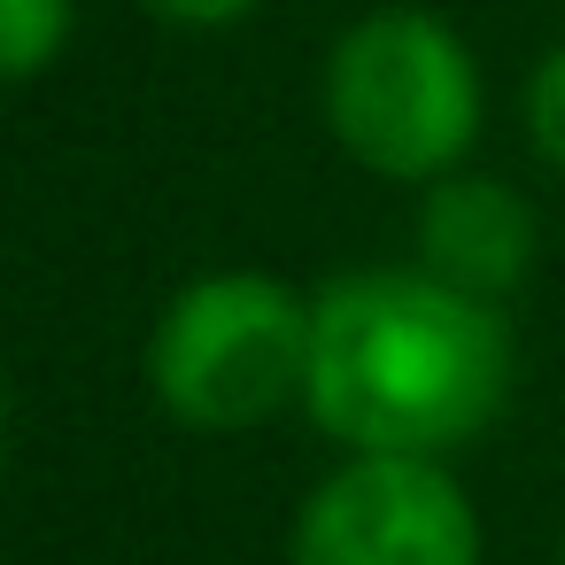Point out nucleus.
<instances>
[{
	"instance_id": "obj_1",
	"label": "nucleus",
	"mask_w": 565,
	"mask_h": 565,
	"mask_svg": "<svg viewBox=\"0 0 565 565\" xmlns=\"http://www.w3.org/2000/svg\"><path fill=\"white\" fill-rule=\"evenodd\" d=\"M519 380L503 302L434 279L426 264H364L310 295L302 411L349 457H457Z\"/></svg>"
},
{
	"instance_id": "obj_2",
	"label": "nucleus",
	"mask_w": 565,
	"mask_h": 565,
	"mask_svg": "<svg viewBox=\"0 0 565 565\" xmlns=\"http://www.w3.org/2000/svg\"><path fill=\"white\" fill-rule=\"evenodd\" d=\"M318 102L333 148L387 186H434L465 171L488 117V86L465 32L441 24L434 9H411V0L364 9L326 47Z\"/></svg>"
},
{
	"instance_id": "obj_3",
	"label": "nucleus",
	"mask_w": 565,
	"mask_h": 565,
	"mask_svg": "<svg viewBox=\"0 0 565 565\" xmlns=\"http://www.w3.org/2000/svg\"><path fill=\"white\" fill-rule=\"evenodd\" d=\"M148 395L186 434H256L310 387V295L279 271H202L148 326Z\"/></svg>"
},
{
	"instance_id": "obj_4",
	"label": "nucleus",
	"mask_w": 565,
	"mask_h": 565,
	"mask_svg": "<svg viewBox=\"0 0 565 565\" xmlns=\"http://www.w3.org/2000/svg\"><path fill=\"white\" fill-rule=\"evenodd\" d=\"M480 511L449 457H341L295 511L287 565H480Z\"/></svg>"
},
{
	"instance_id": "obj_5",
	"label": "nucleus",
	"mask_w": 565,
	"mask_h": 565,
	"mask_svg": "<svg viewBox=\"0 0 565 565\" xmlns=\"http://www.w3.org/2000/svg\"><path fill=\"white\" fill-rule=\"evenodd\" d=\"M534 248H542L534 202L488 171H449L418 194V256L411 264H426L434 279H449L465 295L503 302L534 271Z\"/></svg>"
},
{
	"instance_id": "obj_6",
	"label": "nucleus",
	"mask_w": 565,
	"mask_h": 565,
	"mask_svg": "<svg viewBox=\"0 0 565 565\" xmlns=\"http://www.w3.org/2000/svg\"><path fill=\"white\" fill-rule=\"evenodd\" d=\"M78 0H0V86H32L63 63Z\"/></svg>"
},
{
	"instance_id": "obj_7",
	"label": "nucleus",
	"mask_w": 565,
	"mask_h": 565,
	"mask_svg": "<svg viewBox=\"0 0 565 565\" xmlns=\"http://www.w3.org/2000/svg\"><path fill=\"white\" fill-rule=\"evenodd\" d=\"M526 140H534V156L565 179V40L526 71Z\"/></svg>"
},
{
	"instance_id": "obj_8",
	"label": "nucleus",
	"mask_w": 565,
	"mask_h": 565,
	"mask_svg": "<svg viewBox=\"0 0 565 565\" xmlns=\"http://www.w3.org/2000/svg\"><path fill=\"white\" fill-rule=\"evenodd\" d=\"M163 24H186V32H225V24H248L264 0H148Z\"/></svg>"
},
{
	"instance_id": "obj_9",
	"label": "nucleus",
	"mask_w": 565,
	"mask_h": 565,
	"mask_svg": "<svg viewBox=\"0 0 565 565\" xmlns=\"http://www.w3.org/2000/svg\"><path fill=\"white\" fill-rule=\"evenodd\" d=\"M0 465H9V387H0Z\"/></svg>"
},
{
	"instance_id": "obj_10",
	"label": "nucleus",
	"mask_w": 565,
	"mask_h": 565,
	"mask_svg": "<svg viewBox=\"0 0 565 565\" xmlns=\"http://www.w3.org/2000/svg\"><path fill=\"white\" fill-rule=\"evenodd\" d=\"M557 565H565V550H557Z\"/></svg>"
}]
</instances>
